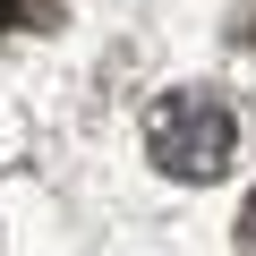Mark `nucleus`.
<instances>
[{
    "instance_id": "nucleus-1",
    "label": "nucleus",
    "mask_w": 256,
    "mask_h": 256,
    "mask_svg": "<svg viewBox=\"0 0 256 256\" xmlns=\"http://www.w3.org/2000/svg\"><path fill=\"white\" fill-rule=\"evenodd\" d=\"M146 154L171 180H222L230 154H239V120L214 94H162L154 120H146Z\"/></svg>"
},
{
    "instance_id": "nucleus-2",
    "label": "nucleus",
    "mask_w": 256,
    "mask_h": 256,
    "mask_svg": "<svg viewBox=\"0 0 256 256\" xmlns=\"http://www.w3.org/2000/svg\"><path fill=\"white\" fill-rule=\"evenodd\" d=\"M239 239H248V256H256V205H248V222H239Z\"/></svg>"
}]
</instances>
